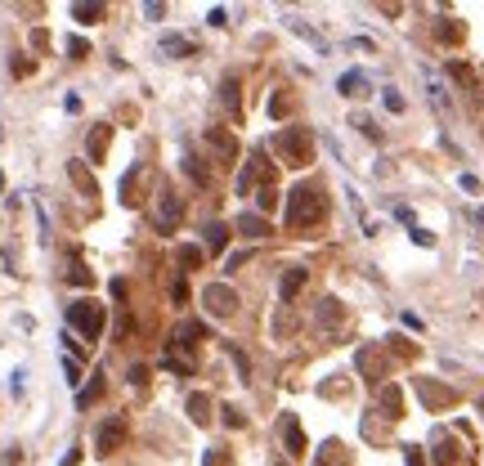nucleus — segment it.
<instances>
[{
    "instance_id": "obj_1",
    "label": "nucleus",
    "mask_w": 484,
    "mask_h": 466,
    "mask_svg": "<svg viewBox=\"0 0 484 466\" xmlns=\"http://www.w3.org/2000/svg\"><path fill=\"white\" fill-rule=\"evenodd\" d=\"M323 215H328V197H323V188L319 184H296L287 193V229H296V233H305V229H314V224H323Z\"/></svg>"
},
{
    "instance_id": "obj_2",
    "label": "nucleus",
    "mask_w": 484,
    "mask_h": 466,
    "mask_svg": "<svg viewBox=\"0 0 484 466\" xmlns=\"http://www.w3.org/2000/svg\"><path fill=\"white\" fill-rule=\"evenodd\" d=\"M274 148H278V161L283 166H310L314 161V135H310L305 126H283L278 135H274Z\"/></svg>"
},
{
    "instance_id": "obj_3",
    "label": "nucleus",
    "mask_w": 484,
    "mask_h": 466,
    "mask_svg": "<svg viewBox=\"0 0 484 466\" xmlns=\"http://www.w3.org/2000/svg\"><path fill=\"white\" fill-rule=\"evenodd\" d=\"M68 323L81 332L85 341H99V332H103V323H108V319H103L99 301H72V305H68Z\"/></svg>"
},
{
    "instance_id": "obj_4",
    "label": "nucleus",
    "mask_w": 484,
    "mask_h": 466,
    "mask_svg": "<svg viewBox=\"0 0 484 466\" xmlns=\"http://www.w3.org/2000/svg\"><path fill=\"white\" fill-rule=\"evenodd\" d=\"M126 435H130V417L126 413H112V417H103V422L94 426V449L108 458V453H117L121 444H126Z\"/></svg>"
},
{
    "instance_id": "obj_5",
    "label": "nucleus",
    "mask_w": 484,
    "mask_h": 466,
    "mask_svg": "<svg viewBox=\"0 0 484 466\" xmlns=\"http://www.w3.org/2000/svg\"><path fill=\"white\" fill-rule=\"evenodd\" d=\"M202 305L211 319H229L233 310H238V292L229 287V283H211V287L202 292Z\"/></svg>"
},
{
    "instance_id": "obj_6",
    "label": "nucleus",
    "mask_w": 484,
    "mask_h": 466,
    "mask_svg": "<svg viewBox=\"0 0 484 466\" xmlns=\"http://www.w3.org/2000/svg\"><path fill=\"white\" fill-rule=\"evenodd\" d=\"M202 139H206V148H211V157L220 161V166H233V161H238V139H233L224 126H206Z\"/></svg>"
},
{
    "instance_id": "obj_7",
    "label": "nucleus",
    "mask_w": 484,
    "mask_h": 466,
    "mask_svg": "<svg viewBox=\"0 0 484 466\" xmlns=\"http://www.w3.org/2000/svg\"><path fill=\"white\" fill-rule=\"evenodd\" d=\"M417 395H422L426 408H453V404H458V390L431 382V377H417Z\"/></svg>"
},
{
    "instance_id": "obj_8",
    "label": "nucleus",
    "mask_w": 484,
    "mask_h": 466,
    "mask_svg": "<svg viewBox=\"0 0 484 466\" xmlns=\"http://www.w3.org/2000/svg\"><path fill=\"white\" fill-rule=\"evenodd\" d=\"M220 103H224V112H229L233 121H242V77H238V72H224V81H220Z\"/></svg>"
},
{
    "instance_id": "obj_9",
    "label": "nucleus",
    "mask_w": 484,
    "mask_h": 466,
    "mask_svg": "<svg viewBox=\"0 0 484 466\" xmlns=\"http://www.w3.org/2000/svg\"><path fill=\"white\" fill-rule=\"evenodd\" d=\"M278 431H283V449H287L292 458H301V453H305V431H301L296 413H283L278 417Z\"/></svg>"
},
{
    "instance_id": "obj_10",
    "label": "nucleus",
    "mask_w": 484,
    "mask_h": 466,
    "mask_svg": "<svg viewBox=\"0 0 484 466\" xmlns=\"http://www.w3.org/2000/svg\"><path fill=\"white\" fill-rule=\"evenodd\" d=\"M179 215H184V197H175L170 188H161V193H157V229L179 224Z\"/></svg>"
},
{
    "instance_id": "obj_11",
    "label": "nucleus",
    "mask_w": 484,
    "mask_h": 466,
    "mask_svg": "<svg viewBox=\"0 0 484 466\" xmlns=\"http://www.w3.org/2000/svg\"><path fill=\"white\" fill-rule=\"evenodd\" d=\"M359 373H364L368 382H382V377H386V359H382V350H377V346L359 350Z\"/></svg>"
},
{
    "instance_id": "obj_12",
    "label": "nucleus",
    "mask_w": 484,
    "mask_h": 466,
    "mask_svg": "<svg viewBox=\"0 0 484 466\" xmlns=\"http://www.w3.org/2000/svg\"><path fill=\"white\" fill-rule=\"evenodd\" d=\"M314 466H350V449L341 440H328V444H319V453H314Z\"/></svg>"
},
{
    "instance_id": "obj_13",
    "label": "nucleus",
    "mask_w": 484,
    "mask_h": 466,
    "mask_svg": "<svg viewBox=\"0 0 484 466\" xmlns=\"http://www.w3.org/2000/svg\"><path fill=\"white\" fill-rule=\"evenodd\" d=\"M431 453H435V462H440V466H453V462H458V444H453V435L449 431H435L431 435Z\"/></svg>"
},
{
    "instance_id": "obj_14",
    "label": "nucleus",
    "mask_w": 484,
    "mask_h": 466,
    "mask_svg": "<svg viewBox=\"0 0 484 466\" xmlns=\"http://www.w3.org/2000/svg\"><path fill=\"white\" fill-rule=\"evenodd\" d=\"M337 90L346 94V99H359V94H368V72H364V68H350V72H341Z\"/></svg>"
},
{
    "instance_id": "obj_15",
    "label": "nucleus",
    "mask_w": 484,
    "mask_h": 466,
    "mask_svg": "<svg viewBox=\"0 0 484 466\" xmlns=\"http://www.w3.org/2000/svg\"><path fill=\"white\" fill-rule=\"evenodd\" d=\"M68 175H72V184H77L85 197H99V179L90 175V166H85V161H68Z\"/></svg>"
},
{
    "instance_id": "obj_16",
    "label": "nucleus",
    "mask_w": 484,
    "mask_h": 466,
    "mask_svg": "<svg viewBox=\"0 0 484 466\" xmlns=\"http://www.w3.org/2000/svg\"><path fill=\"white\" fill-rule=\"evenodd\" d=\"M283 23H287V27H292V32H296V36H301V41H310V45H314V50H319V54H328V41H323V36H319V32H314V27H310V23H305V18H296V14H287V18H283Z\"/></svg>"
},
{
    "instance_id": "obj_17",
    "label": "nucleus",
    "mask_w": 484,
    "mask_h": 466,
    "mask_svg": "<svg viewBox=\"0 0 484 466\" xmlns=\"http://www.w3.org/2000/svg\"><path fill=\"white\" fill-rule=\"evenodd\" d=\"M382 417H391V422H400L404 417V395H400V386H382Z\"/></svg>"
},
{
    "instance_id": "obj_18",
    "label": "nucleus",
    "mask_w": 484,
    "mask_h": 466,
    "mask_svg": "<svg viewBox=\"0 0 484 466\" xmlns=\"http://www.w3.org/2000/svg\"><path fill=\"white\" fill-rule=\"evenodd\" d=\"M305 278H310V274L301 269V265H292V269L283 274V283H278V296H283V301H296V292L305 287Z\"/></svg>"
},
{
    "instance_id": "obj_19",
    "label": "nucleus",
    "mask_w": 484,
    "mask_h": 466,
    "mask_svg": "<svg viewBox=\"0 0 484 466\" xmlns=\"http://www.w3.org/2000/svg\"><path fill=\"white\" fill-rule=\"evenodd\" d=\"M238 233L242 238H269V220H265V215H238Z\"/></svg>"
},
{
    "instance_id": "obj_20",
    "label": "nucleus",
    "mask_w": 484,
    "mask_h": 466,
    "mask_svg": "<svg viewBox=\"0 0 484 466\" xmlns=\"http://www.w3.org/2000/svg\"><path fill=\"white\" fill-rule=\"evenodd\" d=\"M426 90H431V103H435V108L444 112V117H449V108H453V103H449V90H444V81L435 77L431 68H426Z\"/></svg>"
},
{
    "instance_id": "obj_21",
    "label": "nucleus",
    "mask_w": 484,
    "mask_h": 466,
    "mask_svg": "<svg viewBox=\"0 0 484 466\" xmlns=\"http://www.w3.org/2000/svg\"><path fill=\"white\" fill-rule=\"evenodd\" d=\"M161 54H170V59H188V54H193V41H184L179 32H170V36H161Z\"/></svg>"
},
{
    "instance_id": "obj_22",
    "label": "nucleus",
    "mask_w": 484,
    "mask_h": 466,
    "mask_svg": "<svg viewBox=\"0 0 484 466\" xmlns=\"http://www.w3.org/2000/svg\"><path fill=\"white\" fill-rule=\"evenodd\" d=\"M202 233H206V251H211V256H215V251H224V242H229V224L211 220V224H206Z\"/></svg>"
},
{
    "instance_id": "obj_23",
    "label": "nucleus",
    "mask_w": 484,
    "mask_h": 466,
    "mask_svg": "<svg viewBox=\"0 0 484 466\" xmlns=\"http://www.w3.org/2000/svg\"><path fill=\"white\" fill-rule=\"evenodd\" d=\"M188 417H193L197 426H206L211 422V399L206 395H188Z\"/></svg>"
},
{
    "instance_id": "obj_24",
    "label": "nucleus",
    "mask_w": 484,
    "mask_h": 466,
    "mask_svg": "<svg viewBox=\"0 0 484 466\" xmlns=\"http://www.w3.org/2000/svg\"><path fill=\"white\" fill-rule=\"evenodd\" d=\"M108 139H112V130H108V126L90 130V139H85V148H90V157H94V161H99L103 153H108Z\"/></svg>"
},
{
    "instance_id": "obj_25",
    "label": "nucleus",
    "mask_w": 484,
    "mask_h": 466,
    "mask_svg": "<svg viewBox=\"0 0 484 466\" xmlns=\"http://www.w3.org/2000/svg\"><path fill=\"white\" fill-rule=\"evenodd\" d=\"M341 319H346V314H341V301H319V323H323V328H337V323Z\"/></svg>"
},
{
    "instance_id": "obj_26",
    "label": "nucleus",
    "mask_w": 484,
    "mask_h": 466,
    "mask_svg": "<svg viewBox=\"0 0 484 466\" xmlns=\"http://www.w3.org/2000/svg\"><path fill=\"white\" fill-rule=\"evenodd\" d=\"M435 36H440L444 45H458V41H462V23H453V18H440V23H435Z\"/></svg>"
},
{
    "instance_id": "obj_27",
    "label": "nucleus",
    "mask_w": 484,
    "mask_h": 466,
    "mask_svg": "<svg viewBox=\"0 0 484 466\" xmlns=\"http://www.w3.org/2000/svg\"><path fill=\"white\" fill-rule=\"evenodd\" d=\"M72 18H77V23H99V18H103V5H90V0H77V5H72Z\"/></svg>"
},
{
    "instance_id": "obj_28",
    "label": "nucleus",
    "mask_w": 484,
    "mask_h": 466,
    "mask_svg": "<svg viewBox=\"0 0 484 466\" xmlns=\"http://www.w3.org/2000/svg\"><path fill=\"white\" fill-rule=\"evenodd\" d=\"M179 265H184V269H202V260H206V251L202 247H179Z\"/></svg>"
},
{
    "instance_id": "obj_29",
    "label": "nucleus",
    "mask_w": 484,
    "mask_h": 466,
    "mask_svg": "<svg viewBox=\"0 0 484 466\" xmlns=\"http://www.w3.org/2000/svg\"><path fill=\"white\" fill-rule=\"evenodd\" d=\"M99 395H103V373H94V382L85 386V390H77V404H81V408H90Z\"/></svg>"
},
{
    "instance_id": "obj_30",
    "label": "nucleus",
    "mask_w": 484,
    "mask_h": 466,
    "mask_svg": "<svg viewBox=\"0 0 484 466\" xmlns=\"http://www.w3.org/2000/svg\"><path fill=\"white\" fill-rule=\"evenodd\" d=\"M350 126H359V135H368V139H382L377 121H373V117H364V112H355V117H350Z\"/></svg>"
},
{
    "instance_id": "obj_31",
    "label": "nucleus",
    "mask_w": 484,
    "mask_h": 466,
    "mask_svg": "<svg viewBox=\"0 0 484 466\" xmlns=\"http://www.w3.org/2000/svg\"><path fill=\"white\" fill-rule=\"evenodd\" d=\"M68 283H72V287H90V269H85V265L81 260H72V269H68Z\"/></svg>"
},
{
    "instance_id": "obj_32",
    "label": "nucleus",
    "mask_w": 484,
    "mask_h": 466,
    "mask_svg": "<svg viewBox=\"0 0 484 466\" xmlns=\"http://www.w3.org/2000/svg\"><path fill=\"white\" fill-rule=\"evenodd\" d=\"M224 350H229V359H233V368H238V377L247 382V377H251V359H247L238 346H224Z\"/></svg>"
},
{
    "instance_id": "obj_33",
    "label": "nucleus",
    "mask_w": 484,
    "mask_h": 466,
    "mask_svg": "<svg viewBox=\"0 0 484 466\" xmlns=\"http://www.w3.org/2000/svg\"><path fill=\"white\" fill-rule=\"evenodd\" d=\"M256 202H260V211H274V206H278V188H274V184H265Z\"/></svg>"
},
{
    "instance_id": "obj_34",
    "label": "nucleus",
    "mask_w": 484,
    "mask_h": 466,
    "mask_svg": "<svg viewBox=\"0 0 484 466\" xmlns=\"http://www.w3.org/2000/svg\"><path fill=\"white\" fill-rule=\"evenodd\" d=\"M269 112H274V117H287V112H292V99H287V94H274V99H269Z\"/></svg>"
},
{
    "instance_id": "obj_35",
    "label": "nucleus",
    "mask_w": 484,
    "mask_h": 466,
    "mask_svg": "<svg viewBox=\"0 0 484 466\" xmlns=\"http://www.w3.org/2000/svg\"><path fill=\"white\" fill-rule=\"evenodd\" d=\"M382 99H386V108H391V112H404V94L400 90H382Z\"/></svg>"
},
{
    "instance_id": "obj_36",
    "label": "nucleus",
    "mask_w": 484,
    "mask_h": 466,
    "mask_svg": "<svg viewBox=\"0 0 484 466\" xmlns=\"http://www.w3.org/2000/svg\"><path fill=\"white\" fill-rule=\"evenodd\" d=\"M63 373H68V382H72V386H77V382H81V364H77V359H72V355H68V359H63Z\"/></svg>"
},
{
    "instance_id": "obj_37",
    "label": "nucleus",
    "mask_w": 484,
    "mask_h": 466,
    "mask_svg": "<svg viewBox=\"0 0 484 466\" xmlns=\"http://www.w3.org/2000/svg\"><path fill=\"white\" fill-rule=\"evenodd\" d=\"M184 170H188V175H193V179H197V184H206V170H202V166H197V157H184Z\"/></svg>"
},
{
    "instance_id": "obj_38",
    "label": "nucleus",
    "mask_w": 484,
    "mask_h": 466,
    "mask_svg": "<svg viewBox=\"0 0 484 466\" xmlns=\"http://www.w3.org/2000/svg\"><path fill=\"white\" fill-rule=\"evenodd\" d=\"M404 462L408 466H426V458H422V449H417V444H408V449H404Z\"/></svg>"
},
{
    "instance_id": "obj_39",
    "label": "nucleus",
    "mask_w": 484,
    "mask_h": 466,
    "mask_svg": "<svg viewBox=\"0 0 484 466\" xmlns=\"http://www.w3.org/2000/svg\"><path fill=\"white\" fill-rule=\"evenodd\" d=\"M126 382H130V386H144V382H148V368H144V364H135V368H130V377H126Z\"/></svg>"
},
{
    "instance_id": "obj_40",
    "label": "nucleus",
    "mask_w": 484,
    "mask_h": 466,
    "mask_svg": "<svg viewBox=\"0 0 484 466\" xmlns=\"http://www.w3.org/2000/svg\"><path fill=\"white\" fill-rule=\"evenodd\" d=\"M68 50H72V59H85V54H90V45H85L81 36H72V41H68Z\"/></svg>"
},
{
    "instance_id": "obj_41",
    "label": "nucleus",
    "mask_w": 484,
    "mask_h": 466,
    "mask_svg": "<svg viewBox=\"0 0 484 466\" xmlns=\"http://www.w3.org/2000/svg\"><path fill=\"white\" fill-rule=\"evenodd\" d=\"M224 426H229V431H238V426H242V413H238V408H224Z\"/></svg>"
},
{
    "instance_id": "obj_42",
    "label": "nucleus",
    "mask_w": 484,
    "mask_h": 466,
    "mask_svg": "<svg viewBox=\"0 0 484 466\" xmlns=\"http://www.w3.org/2000/svg\"><path fill=\"white\" fill-rule=\"evenodd\" d=\"M413 242H417V247H431V242H435V238H431V233H426V229H422V224H413Z\"/></svg>"
},
{
    "instance_id": "obj_43",
    "label": "nucleus",
    "mask_w": 484,
    "mask_h": 466,
    "mask_svg": "<svg viewBox=\"0 0 484 466\" xmlns=\"http://www.w3.org/2000/svg\"><path fill=\"white\" fill-rule=\"evenodd\" d=\"M391 346H395V355H404V359H413V346H408L404 337H391Z\"/></svg>"
},
{
    "instance_id": "obj_44",
    "label": "nucleus",
    "mask_w": 484,
    "mask_h": 466,
    "mask_svg": "<svg viewBox=\"0 0 484 466\" xmlns=\"http://www.w3.org/2000/svg\"><path fill=\"white\" fill-rule=\"evenodd\" d=\"M206 466H229V453H224V449H215V453H206Z\"/></svg>"
},
{
    "instance_id": "obj_45",
    "label": "nucleus",
    "mask_w": 484,
    "mask_h": 466,
    "mask_svg": "<svg viewBox=\"0 0 484 466\" xmlns=\"http://www.w3.org/2000/svg\"><path fill=\"white\" fill-rule=\"evenodd\" d=\"M170 296H175V301H188V287H184V278H175V283H170Z\"/></svg>"
},
{
    "instance_id": "obj_46",
    "label": "nucleus",
    "mask_w": 484,
    "mask_h": 466,
    "mask_svg": "<svg viewBox=\"0 0 484 466\" xmlns=\"http://www.w3.org/2000/svg\"><path fill=\"white\" fill-rule=\"evenodd\" d=\"M0 188H5V175H0Z\"/></svg>"
}]
</instances>
